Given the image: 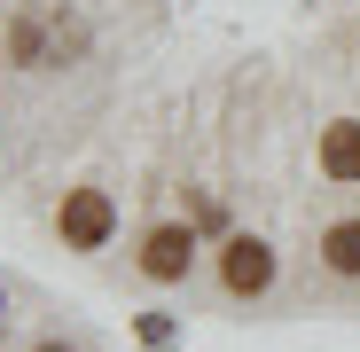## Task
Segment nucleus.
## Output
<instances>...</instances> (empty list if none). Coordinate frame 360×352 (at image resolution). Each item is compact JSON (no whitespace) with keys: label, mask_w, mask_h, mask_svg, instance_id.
<instances>
[{"label":"nucleus","mask_w":360,"mask_h":352,"mask_svg":"<svg viewBox=\"0 0 360 352\" xmlns=\"http://www.w3.org/2000/svg\"><path fill=\"white\" fill-rule=\"evenodd\" d=\"M0 39H8V63L16 71H63V63L86 55V16L63 8V0H24Z\"/></svg>","instance_id":"obj_1"},{"label":"nucleus","mask_w":360,"mask_h":352,"mask_svg":"<svg viewBox=\"0 0 360 352\" xmlns=\"http://www.w3.org/2000/svg\"><path fill=\"white\" fill-rule=\"evenodd\" d=\"M55 227H63L71 251H102L110 235H117V204H110V188H71L63 211H55Z\"/></svg>","instance_id":"obj_2"},{"label":"nucleus","mask_w":360,"mask_h":352,"mask_svg":"<svg viewBox=\"0 0 360 352\" xmlns=\"http://www.w3.org/2000/svg\"><path fill=\"white\" fill-rule=\"evenodd\" d=\"M219 282H227V298H266V289H274V243L227 235V243H219Z\"/></svg>","instance_id":"obj_3"},{"label":"nucleus","mask_w":360,"mask_h":352,"mask_svg":"<svg viewBox=\"0 0 360 352\" xmlns=\"http://www.w3.org/2000/svg\"><path fill=\"white\" fill-rule=\"evenodd\" d=\"M196 266V227H149L141 235V274L149 282H188Z\"/></svg>","instance_id":"obj_4"},{"label":"nucleus","mask_w":360,"mask_h":352,"mask_svg":"<svg viewBox=\"0 0 360 352\" xmlns=\"http://www.w3.org/2000/svg\"><path fill=\"white\" fill-rule=\"evenodd\" d=\"M321 172H329L337 188L360 181V117H337V126L321 133Z\"/></svg>","instance_id":"obj_5"},{"label":"nucleus","mask_w":360,"mask_h":352,"mask_svg":"<svg viewBox=\"0 0 360 352\" xmlns=\"http://www.w3.org/2000/svg\"><path fill=\"white\" fill-rule=\"evenodd\" d=\"M321 266L345 274V282H360V219H337V227L321 235Z\"/></svg>","instance_id":"obj_6"},{"label":"nucleus","mask_w":360,"mask_h":352,"mask_svg":"<svg viewBox=\"0 0 360 352\" xmlns=\"http://www.w3.org/2000/svg\"><path fill=\"white\" fill-rule=\"evenodd\" d=\"M172 337H180L172 313H141V344H149V352H172Z\"/></svg>","instance_id":"obj_7"},{"label":"nucleus","mask_w":360,"mask_h":352,"mask_svg":"<svg viewBox=\"0 0 360 352\" xmlns=\"http://www.w3.org/2000/svg\"><path fill=\"white\" fill-rule=\"evenodd\" d=\"M32 352H79V344H63V337H47V344H32Z\"/></svg>","instance_id":"obj_8"},{"label":"nucleus","mask_w":360,"mask_h":352,"mask_svg":"<svg viewBox=\"0 0 360 352\" xmlns=\"http://www.w3.org/2000/svg\"><path fill=\"white\" fill-rule=\"evenodd\" d=\"M0 321H8V289H0Z\"/></svg>","instance_id":"obj_9"}]
</instances>
